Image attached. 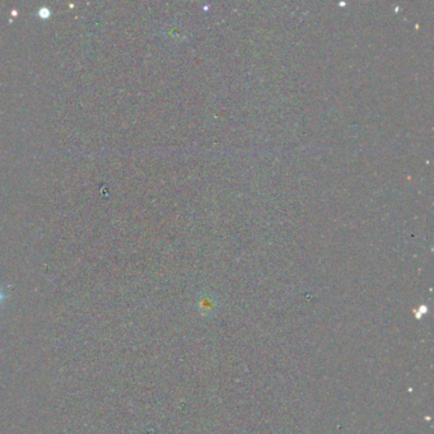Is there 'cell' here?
Returning <instances> with one entry per match:
<instances>
[{
  "mask_svg": "<svg viewBox=\"0 0 434 434\" xmlns=\"http://www.w3.org/2000/svg\"><path fill=\"white\" fill-rule=\"evenodd\" d=\"M0 298H1V293H0Z\"/></svg>",
  "mask_w": 434,
  "mask_h": 434,
  "instance_id": "7a4b0ae2",
  "label": "cell"
},
{
  "mask_svg": "<svg viewBox=\"0 0 434 434\" xmlns=\"http://www.w3.org/2000/svg\"><path fill=\"white\" fill-rule=\"evenodd\" d=\"M50 14H51V12L48 11V9H46V8H41V9H40V16H41L42 18H47Z\"/></svg>",
  "mask_w": 434,
  "mask_h": 434,
  "instance_id": "6da1fadb",
  "label": "cell"
}]
</instances>
